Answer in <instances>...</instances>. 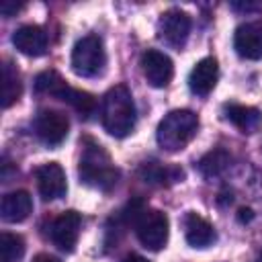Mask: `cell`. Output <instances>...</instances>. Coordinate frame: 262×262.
Segmentation results:
<instances>
[{
  "instance_id": "1",
  "label": "cell",
  "mask_w": 262,
  "mask_h": 262,
  "mask_svg": "<svg viewBox=\"0 0 262 262\" xmlns=\"http://www.w3.org/2000/svg\"><path fill=\"white\" fill-rule=\"evenodd\" d=\"M100 119H102L104 131L115 137H125L133 131L135 121H137V111H135V102L127 86L123 84L113 86L104 94Z\"/></svg>"
},
{
  "instance_id": "21",
  "label": "cell",
  "mask_w": 262,
  "mask_h": 262,
  "mask_svg": "<svg viewBox=\"0 0 262 262\" xmlns=\"http://www.w3.org/2000/svg\"><path fill=\"white\" fill-rule=\"evenodd\" d=\"M25 254V239L16 233L0 235V262H18Z\"/></svg>"
},
{
  "instance_id": "18",
  "label": "cell",
  "mask_w": 262,
  "mask_h": 262,
  "mask_svg": "<svg viewBox=\"0 0 262 262\" xmlns=\"http://www.w3.org/2000/svg\"><path fill=\"white\" fill-rule=\"evenodd\" d=\"M20 92H23L20 76H18L16 68L10 61H6L2 66V106L4 108L12 106L20 98Z\"/></svg>"
},
{
  "instance_id": "20",
  "label": "cell",
  "mask_w": 262,
  "mask_h": 262,
  "mask_svg": "<svg viewBox=\"0 0 262 262\" xmlns=\"http://www.w3.org/2000/svg\"><path fill=\"white\" fill-rule=\"evenodd\" d=\"M199 172L205 176V178H213V176H219L227 170L229 166V154L223 151V149H213L209 154H205L201 160H199Z\"/></svg>"
},
{
  "instance_id": "14",
  "label": "cell",
  "mask_w": 262,
  "mask_h": 262,
  "mask_svg": "<svg viewBox=\"0 0 262 262\" xmlns=\"http://www.w3.org/2000/svg\"><path fill=\"white\" fill-rule=\"evenodd\" d=\"M33 211V199L27 190H14L2 196L0 213L2 219L8 223H20L25 221Z\"/></svg>"
},
{
  "instance_id": "15",
  "label": "cell",
  "mask_w": 262,
  "mask_h": 262,
  "mask_svg": "<svg viewBox=\"0 0 262 262\" xmlns=\"http://www.w3.org/2000/svg\"><path fill=\"white\" fill-rule=\"evenodd\" d=\"M184 237L192 248H207L217 239L213 225L196 213H186L184 217Z\"/></svg>"
},
{
  "instance_id": "7",
  "label": "cell",
  "mask_w": 262,
  "mask_h": 262,
  "mask_svg": "<svg viewBox=\"0 0 262 262\" xmlns=\"http://www.w3.org/2000/svg\"><path fill=\"white\" fill-rule=\"evenodd\" d=\"M141 72L149 86L166 88L174 76V63L166 53L158 49H147L141 55Z\"/></svg>"
},
{
  "instance_id": "22",
  "label": "cell",
  "mask_w": 262,
  "mask_h": 262,
  "mask_svg": "<svg viewBox=\"0 0 262 262\" xmlns=\"http://www.w3.org/2000/svg\"><path fill=\"white\" fill-rule=\"evenodd\" d=\"M63 82H66V80H63L57 72L49 70V72H43V74H39V76L35 78V90L41 92V94H51V96H55V92L59 90V86H61Z\"/></svg>"
},
{
  "instance_id": "12",
  "label": "cell",
  "mask_w": 262,
  "mask_h": 262,
  "mask_svg": "<svg viewBox=\"0 0 262 262\" xmlns=\"http://www.w3.org/2000/svg\"><path fill=\"white\" fill-rule=\"evenodd\" d=\"M233 47L244 59H262V27L256 23H246L235 29Z\"/></svg>"
},
{
  "instance_id": "10",
  "label": "cell",
  "mask_w": 262,
  "mask_h": 262,
  "mask_svg": "<svg viewBox=\"0 0 262 262\" xmlns=\"http://www.w3.org/2000/svg\"><path fill=\"white\" fill-rule=\"evenodd\" d=\"M37 178V188L45 201H55L66 196L68 192V182H66V172L57 162L43 164L35 170Z\"/></svg>"
},
{
  "instance_id": "8",
  "label": "cell",
  "mask_w": 262,
  "mask_h": 262,
  "mask_svg": "<svg viewBox=\"0 0 262 262\" xmlns=\"http://www.w3.org/2000/svg\"><path fill=\"white\" fill-rule=\"evenodd\" d=\"M80 227H82V217L78 211H66L59 217L53 219L49 235L51 242L61 250V252H74L78 237H80Z\"/></svg>"
},
{
  "instance_id": "26",
  "label": "cell",
  "mask_w": 262,
  "mask_h": 262,
  "mask_svg": "<svg viewBox=\"0 0 262 262\" xmlns=\"http://www.w3.org/2000/svg\"><path fill=\"white\" fill-rule=\"evenodd\" d=\"M123 262H149L147 258H143V256H137V254H131V256H127Z\"/></svg>"
},
{
  "instance_id": "3",
  "label": "cell",
  "mask_w": 262,
  "mask_h": 262,
  "mask_svg": "<svg viewBox=\"0 0 262 262\" xmlns=\"http://www.w3.org/2000/svg\"><path fill=\"white\" fill-rule=\"evenodd\" d=\"M117 178H119V170L113 166L111 156L102 149V145L88 141L80 160V180L92 188L108 190L111 186L117 184Z\"/></svg>"
},
{
  "instance_id": "13",
  "label": "cell",
  "mask_w": 262,
  "mask_h": 262,
  "mask_svg": "<svg viewBox=\"0 0 262 262\" xmlns=\"http://www.w3.org/2000/svg\"><path fill=\"white\" fill-rule=\"evenodd\" d=\"M12 45L29 57H39L47 51V33L37 25H23L12 35Z\"/></svg>"
},
{
  "instance_id": "11",
  "label": "cell",
  "mask_w": 262,
  "mask_h": 262,
  "mask_svg": "<svg viewBox=\"0 0 262 262\" xmlns=\"http://www.w3.org/2000/svg\"><path fill=\"white\" fill-rule=\"evenodd\" d=\"M219 80V63L215 57H203L188 74V88L196 96H207Z\"/></svg>"
},
{
  "instance_id": "16",
  "label": "cell",
  "mask_w": 262,
  "mask_h": 262,
  "mask_svg": "<svg viewBox=\"0 0 262 262\" xmlns=\"http://www.w3.org/2000/svg\"><path fill=\"white\" fill-rule=\"evenodd\" d=\"M225 117L242 131V133H252L260 127L262 123V111L256 106H244V104H227L225 106Z\"/></svg>"
},
{
  "instance_id": "5",
  "label": "cell",
  "mask_w": 262,
  "mask_h": 262,
  "mask_svg": "<svg viewBox=\"0 0 262 262\" xmlns=\"http://www.w3.org/2000/svg\"><path fill=\"white\" fill-rule=\"evenodd\" d=\"M135 233H137V239L141 242L143 248L158 252L168 242V233H170L168 217L158 209H143L137 215Z\"/></svg>"
},
{
  "instance_id": "19",
  "label": "cell",
  "mask_w": 262,
  "mask_h": 262,
  "mask_svg": "<svg viewBox=\"0 0 262 262\" xmlns=\"http://www.w3.org/2000/svg\"><path fill=\"white\" fill-rule=\"evenodd\" d=\"M141 174L145 178V182L151 184H172L184 178V172L176 166H160V164H145L141 168Z\"/></svg>"
},
{
  "instance_id": "23",
  "label": "cell",
  "mask_w": 262,
  "mask_h": 262,
  "mask_svg": "<svg viewBox=\"0 0 262 262\" xmlns=\"http://www.w3.org/2000/svg\"><path fill=\"white\" fill-rule=\"evenodd\" d=\"M18 8H20V4L8 2V0H4V2L0 4V12H2V16H12V14H16Z\"/></svg>"
},
{
  "instance_id": "4",
  "label": "cell",
  "mask_w": 262,
  "mask_h": 262,
  "mask_svg": "<svg viewBox=\"0 0 262 262\" xmlns=\"http://www.w3.org/2000/svg\"><path fill=\"white\" fill-rule=\"evenodd\" d=\"M106 68V51L96 35L82 37L72 49V70L82 78H96Z\"/></svg>"
},
{
  "instance_id": "24",
  "label": "cell",
  "mask_w": 262,
  "mask_h": 262,
  "mask_svg": "<svg viewBox=\"0 0 262 262\" xmlns=\"http://www.w3.org/2000/svg\"><path fill=\"white\" fill-rule=\"evenodd\" d=\"M237 219H239V223H250L254 219V211L250 207H242L237 211Z\"/></svg>"
},
{
  "instance_id": "6",
  "label": "cell",
  "mask_w": 262,
  "mask_h": 262,
  "mask_svg": "<svg viewBox=\"0 0 262 262\" xmlns=\"http://www.w3.org/2000/svg\"><path fill=\"white\" fill-rule=\"evenodd\" d=\"M70 131V119L66 113L55 108H43L39 111L35 119V133L37 137L47 145H59Z\"/></svg>"
},
{
  "instance_id": "17",
  "label": "cell",
  "mask_w": 262,
  "mask_h": 262,
  "mask_svg": "<svg viewBox=\"0 0 262 262\" xmlns=\"http://www.w3.org/2000/svg\"><path fill=\"white\" fill-rule=\"evenodd\" d=\"M55 98L68 102L80 117H88L94 113L96 108V100L90 92H84V90H78V88H72L70 84H61V88L55 92Z\"/></svg>"
},
{
  "instance_id": "9",
  "label": "cell",
  "mask_w": 262,
  "mask_h": 262,
  "mask_svg": "<svg viewBox=\"0 0 262 262\" xmlns=\"http://www.w3.org/2000/svg\"><path fill=\"white\" fill-rule=\"evenodd\" d=\"M158 33L160 39H164L172 47H182L190 33V16L182 10H168L158 20Z\"/></svg>"
},
{
  "instance_id": "2",
  "label": "cell",
  "mask_w": 262,
  "mask_h": 262,
  "mask_svg": "<svg viewBox=\"0 0 262 262\" xmlns=\"http://www.w3.org/2000/svg\"><path fill=\"white\" fill-rule=\"evenodd\" d=\"M199 129V117L188 108L170 111L156 129L158 145L166 151H180L184 149Z\"/></svg>"
},
{
  "instance_id": "25",
  "label": "cell",
  "mask_w": 262,
  "mask_h": 262,
  "mask_svg": "<svg viewBox=\"0 0 262 262\" xmlns=\"http://www.w3.org/2000/svg\"><path fill=\"white\" fill-rule=\"evenodd\" d=\"M33 262H61V260L55 258V256H49V254H39V256L33 258Z\"/></svg>"
},
{
  "instance_id": "27",
  "label": "cell",
  "mask_w": 262,
  "mask_h": 262,
  "mask_svg": "<svg viewBox=\"0 0 262 262\" xmlns=\"http://www.w3.org/2000/svg\"><path fill=\"white\" fill-rule=\"evenodd\" d=\"M256 262H262V252H260V256H258V260Z\"/></svg>"
}]
</instances>
